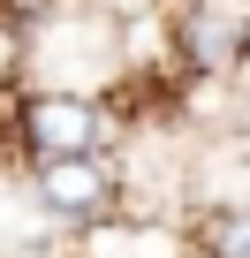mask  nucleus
<instances>
[{
    "instance_id": "obj_6",
    "label": "nucleus",
    "mask_w": 250,
    "mask_h": 258,
    "mask_svg": "<svg viewBox=\"0 0 250 258\" xmlns=\"http://www.w3.org/2000/svg\"><path fill=\"white\" fill-rule=\"evenodd\" d=\"M31 8H46V0H0V16H16V23H23Z\"/></svg>"
},
{
    "instance_id": "obj_5",
    "label": "nucleus",
    "mask_w": 250,
    "mask_h": 258,
    "mask_svg": "<svg viewBox=\"0 0 250 258\" xmlns=\"http://www.w3.org/2000/svg\"><path fill=\"white\" fill-rule=\"evenodd\" d=\"M16 76H23V23L0 16V84H16Z\"/></svg>"
},
{
    "instance_id": "obj_1",
    "label": "nucleus",
    "mask_w": 250,
    "mask_h": 258,
    "mask_svg": "<svg viewBox=\"0 0 250 258\" xmlns=\"http://www.w3.org/2000/svg\"><path fill=\"white\" fill-rule=\"evenodd\" d=\"M23 145L31 160H91L106 152V106L91 91H31L23 99Z\"/></svg>"
},
{
    "instance_id": "obj_3",
    "label": "nucleus",
    "mask_w": 250,
    "mask_h": 258,
    "mask_svg": "<svg viewBox=\"0 0 250 258\" xmlns=\"http://www.w3.org/2000/svg\"><path fill=\"white\" fill-rule=\"evenodd\" d=\"M175 53H182L190 76H227L250 53V16L227 8V0H190L175 16Z\"/></svg>"
},
{
    "instance_id": "obj_2",
    "label": "nucleus",
    "mask_w": 250,
    "mask_h": 258,
    "mask_svg": "<svg viewBox=\"0 0 250 258\" xmlns=\"http://www.w3.org/2000/svg\"><path fill=\"white\" fill-rule=\"evenodd\" d=\"M31 190H38V213L61 220V228H106L114 220V198H121L106 152H91V160H46L31 175Z\"/></svg>"
},
{
    "instance_id": "obj_7",
    "label": "nucleus",
    "mask_w": 250,
    "mask_h": 258,
    "mask_svg": "<svg viewBox=\"0 0 250 258\" xmlns=\"http://www.w3.org/2000/svg\"><path fill=\"white\" fill-rule=\"evenodd\" d=\"M190 258H197V250H190Z\"/></svg>"
},
{
    "instance_id": "obj_4",
    "label": "nucleus",
    "mask_w": 250,
    "mask_h": 258,
    "mask_svg": "<svg viewBox=\"0 0 250 258\" xmlns=\"http://www.w3.org/2000/svg\"><path fill=\"white\" fill-rule=\"evenodd\" d=\"M197 250H205V258H250V198H242V205H212Z\"/></svg>"
}]
</instances>
